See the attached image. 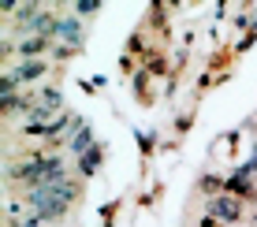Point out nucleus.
Returning a JSON list of instances; mask_svg holds the SVG:
<instances>
[{"label":"nucleus","instance_id":"obj_6","mask_svg":"<svg viewBox=\"0 0 257 227\" xmlns=\"http://www.w3.org/2000/svg\"><path fill=\"white\" fill-rule=\"evenodd\" d=\"M34 101H38V108H60V104H64V93H60L56 90V86H52V90H49V86H45V90H38V93H34Z\"/></svg>","mask_w":257,"mask_h":227},{"label":"nucleus","instance_id":"obj_9","mask_svg":"<svg viewBox=\"0 0 257 227\" xmlns=\"http://www.w3.org/2000/svg\"><path fill=\"white\" fill-rule=\"evenodd\" d=\"M101 8V0H75V15H93Z\"/></svg>","mask_w":257,"mask_h":227},{"label":"nucleus","instance_id":"obj_2","mask_svg":"<svg viewBox=\"0 0 257 227\" xmlns=\"http://www.w3.org/2000/svg\"><path fill=\"white\" fill-rule=\"evenodd\" d=\"M209 216H216L220 223H242V201L231 194H216L209 201Z\"/></svg>","mask_w":257,"mask_h":227},{"label":"nucleus","instance_id":"obj_7","mask_svg":"<svg viewBox=\"0 0 257 227\" xmlns=\"http://www.w3.org/2000/svg\"><path fill=\"white\" fill-rule=\"evenodd\" d=\"M71 145H75V153H90V149H93V130L82 123V130L71 138Z\"/></svg>","mask_w":257,"mask_h":227},{"label":"nucleus","instance_id":"obj_3","mask_svg":"<svg viewBox=\"0 0 257 227\" xmlns=\"http://www.w3.org/2000/svg\"><path fill=\"white\" fill-rule=\"evenodd\" d=\"M8 71L15 75V82H19V86H26V82H34V78H41L49 71V60H23V64L8 67Z\"/></svg>","mask_w":257,"mask_h":227},{"label":"nucleus","instance_id":"obj_11","mask_svg":"<svg viewBox=\"0 0 257 227\" xmlns=\"http://www.w3.org/2000/svg\"><path fill=\"white\" fill-rule=\"evenodd\" d=\"M198 227H220V223H216V216H201V223H198Z\"/></svg>","mask_w":257,"mask_h":227},{"label":"nucleus","instance_id":"obj_4","mask_svg":"<svg viewBox=\"0 0 257 227\" xmlns=\"http://www.w3.org/2000/svg\"><path fill=\"white\" fill-rule=\"evenodd\" d=\"M56 41H60V45H71V49H78V45H82V26H78L75 19H64V15H60V26H56Z\"/></svg>","mask_w":257,"mask_h":227},{"label":"nucleus","instance_id":"obj_1","mask_svg":"<svg viewBox=\"0 0 257 227\" xmlns=\"http://www.w3.org/2000/svg\"><path fill=\"white\" fill-rule=\"evenodd\" d=\"M26 201H30L34 208H38V216H41V223H52V220H60V216L67 212V205L64 197H56L49 186H34V190H26Z\"/></svg>","mask_w":257,"mask_h":227},{"label":"nucleus","instance_id":"obj_10","mask_svg":"<svg viewBox=\"0 0 257 227\" xmlns=\"http://www.w3.org/2000/svg\"><path fill=\"white\" fill-rule=\"evenodd\" d=\"M201 190H205V194H216V190H224V179L205 175V179H201Z\"/></svg>","mask_w":257,"mask_h":227},{"label":"nucleus","instance_id":"obj_8","mask_svg":"<svg viewBox=\"0 0 257 227\" xmlns=\"http://www.w3.org/2000/svg\"><path fill=\"white\" fill-rule=\"evenodd\" d=\"M97 164H101V145H93V149L86 153V160H78V168H82V175H93Z\"/></svg>","mask_w":257,"mask_h":227},{"label":"nucleus","instance_id":"obj_5","mask_svg":"<svg viewBox=\"0 0 257 227\" xmlns=\"http://www.w3.org/2000/svg\"><path fill=\"white\" fill-rule=\"evenodd\" d=\"M45 49H52L49 38H23L19 41V56H26V60H41V52H45Z\"/></svg>","mask_w":257,"mask_h":227}]
</instances>
